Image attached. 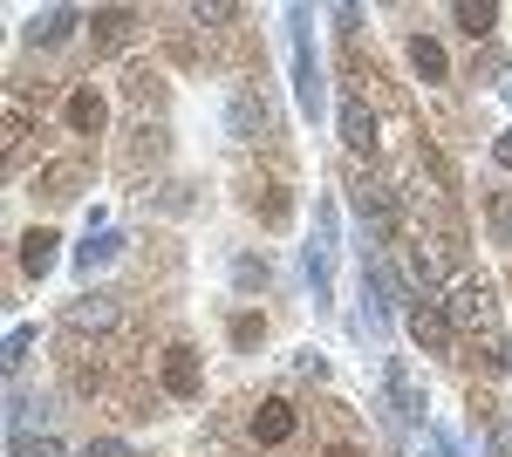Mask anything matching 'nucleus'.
<instances>
[{
	"instance_id": "1",
	"label": "nucleus",
	"mask_w": 512,
	"mask_h": 457,
	"mask_svg": "<svg viewBox=\"0 0 512 457\" xmlns=\"http://www.w3.org/2000/svg\"><path fill=\"white\" fill-rule=\"evenodd\" d=\"M444 314H451V328L478 342L485 355V369H506V335H499V287L485 280V273H458L451 280V294H444Z\"/></svg>"
},
{
	"instance_id": "2",
	"label": "nucleus",
	"mask_w": 512,
	"mask_h": 457,
	"mask_svg": "<svg viewBox=\"0 0 512 457\" xmlns=\"http://www.w3.org/2000/svg\"><path fill=\"white\" fill-rule=\"evenodd\" d=\"M239 198H246V212H253L260 226H287V219H294V191H287L280 171H246V178H239Z\"/></svg>"
},
{
	"instance_id": "3",
	"label": "nucleus",
	"mask_w": 512,
	"mask_h": 457,
	"mask_svg": "<svg viewBox=\"0 0 512 457\" xmlns=\"http://www.w3.org/2000/svg\"><path fill=\"white\" fill-rule=\"evenodd\" d=\"M294 430H301V410L287 396H260L253 417H246V444L253 451H280V444H294Z\"/></svg>"
},
{
	"instance_id": "4",
	"label": "nucleus",
	"mask_w": 512,
	"mask_h": 457,
	"mask_svg": "<svg viewBox=\"0 0 512 457\" xmlns=\"http://www.w3.org/2000/svg\"><path fill=\"white\" fill-rule=\"evenodd\" d=\"M89 157H55V164H41L35 171V198H48V205H69V198H82L89 191Z\"/></svg>"
},
{
	"instance_id": "5",
	"label": "nucleus",
	"mask_w": 512,
	"mask_h": 457,
	"mask_svg": "<svg viewBox=\"0 0 512 457\" xmlns=\"http://www.w3.org/2000/svg\"><path fill=\"white\" fill-rule=\"evenodd\" d=\"M62 369H69V389H76V396H96V389H110L103 342H82V335H69V348H62Z\"/></svg>"
},
{
	"instance_id": "6",
	"label": "nucleus",
	"mask_w": 512,
	"mask_h": 457,
	"mask_svg": "<svg viewBox=\"0 0 512 457\" xmlns=\"http://www.w3.org/2000/svg\"><path fill=\"white\" fill-rule=\"evenodd\" d=\"M158 382H164V396L192 403L198 389H205V369H198V348H192V342H171V348L158 355Z\"/></svg>"
},
{
	"instance_id": "7",
	"label": "nucleus",
	"mask_w": 512,
	"mask_h": 457,
	"mask_svg": "<svg viewBox=\"0 0 512 457\" xmlns=\"http://www.w3.org/2000/svg\"><path fill=\"white\" fill-rule=\"evenodd\" d=\"M164 164V123H137L130 137H123V151H117V171L123 178H144V171H158Z\"/></svg>"
},
{
	"instance_id": "8",
	"label": "nucleus",
	"mask_w": 512,
	"mask_h": 457,
	"mask_svg": "<svg viewBox=\"0 0 512 457\" xmlns=\"http://www.w3.org/2000/svg\"><path fill=\"white\" fill-rule=\"evenodd\" d=\"M349 191H355V212H362L369 226L396 232V198H390V185H383L376 171H349Z\"/></svg>"
},
{
	"instance_id": "9",
	"label": "nucleus",
	"mask_w": 512,
	"mask_h": 457,
	"mask_svg": "<svg viewBox=\"0 0 512 457\" xmlns=\"http://www.w3.org/2000/svg\"><path fill=\"white\" fill-rule=\"evenodd\" d=\"M137 21H144L137 7H96V14H89V41H96V55L123 48V41L137 35Z\"/></svg>"
},
{
	"instance_id": "10",
	"label": "nucleus",
	"mask_w": 512,
	"mask_h": 457,
	"mask_svg": "<svg viewBox=\"0 0 512 457\" xmlns=\"http://www.w3.org/2000/svg\"><path fill=\"white\" fill-rule=\"evenodd\" d=\"M62 116H69V130H76V137H103V123H110V103H103L89 82H76V89H69V103H62Z\"/></svg>"
},
{
	"instance_id": "11",
	"label": "nucleus",
	"mask_w": 512,
	"mask_h": 457,
	"mask_svg": "<svg viewBox=\"0 0 512 457\" xmlns=\"http://www.w3.org/2000/svg\"><path fill=\"white\" fill-rule=\"evenodd\" d=\"M410 335L431 348V355H451V342H458L451 314H444V307H431V301H417V307H410Z\"/></svg>"
},
{
	"instance_id": "12",
	"label": "nucleus",
	"mask_w": 512,
	"mask_h": 457,
	"mask_svg": "<svg viewBox=\"0 0 512 457\" xmlns=\"http://www.w3.org/2000/svg\"><path fill=\"white\" fill-rule=\"evenodd\" d=\"M342 137H349L355 157H369L376 164V151H383V130H376V110H362V103H349L342 110Z\"/></svg>"
},
{
	"instance_id": "13",
	"label": "nucleus",
	"mask_w": 512,
	"mask_h": 457,
	"mask_svg": "<svg viewBox=\"0 0 512 457\" xmlns=\"http://www.w3.org/2000/svg\"><path fill=\"white\" fill-rule=\"evenodd\" d=\"M28 137H35V116H28L21 96H7V116H0V157L14 164V157L28 151Z\"/></svg>"
},
{
	"instance_id": "14",
	"label": "nucleus",
	"mask_w": 512,
	"mask_h": 457,
	"mask_svg": "<svg viewBox=\"0 0 512 457\" xmlns=\"http://www.w3.org/2000/svg\"><path fill=\"white\" fill-rule=\"evenodd\" d=\"M123 96H130L137 110H164V76H158V69H144V62H137V69L123 76Z\"/></svg>"
},
{
	"instance_id": "15",
	"label": "nucleus",
	"mask_w": 512,
	"mask_h": 457,
	"mask_svg": "<svg viewBox=\"0 0 512 457\" xmlns=\"http://www.w3.org/2000/svg\"><path fill=\"white\" fill-rule=\"evenodd\" d=\"M451 14H458V28H465L472 41H485L492 28H499V7H492V0H458Z\"/></svg>"
},
{
	"instance_id": "16",
	"label": "nucleus",
	"mask_w": 512,
	"mask_h": 457,
	"mask_svg": "<svg viewBox=\"0 0 512 457\" xmlns=\"http://www.w3.org/2000/svg\"><path fill=\"white\" fill-rule=\"evenodd\" d=\"M410 69H417L424 82H444V76H451V62H444V48H437L431 35H417V41H410Z\"/></svg>"
},
{
	"instance_id": "17",
	"label": "nucleus",
	"mask_w": 512,
	"mask_h": 457,
	"mask_svg": "<svg viewBox=\"0 0 512 457\" xmlns=\"http://www.w3.org/2000/svg\"><path fill=\"white\" fill-rule=\"evenodd\" d=\"M48 267H55V232L35 226L28 239H21V273H48Z\"/></svg>"
},
{
	"instance_id": "18",
	"label": "nucleus",
	"mask_w": 512,
	"mask_h": 457,
	"mask_svg": "<svg viewBox=\"0 0 512 457\" xmlns=\"http://www.w3.org/2000/svg\"><path fill=\"white\" fill-rule=\"evenodd\" d=\"M485 226L492 246H512V191H485Z\"/></svg>"
},
{
	"instance_id": "19",
	"label": "nucleus",
	"mask_w": 512,
	"mask_h": 457,
	"mask_svg": "<svg viewBox=\"0 0 512 457\" xmlns=\"http://www.w3.org/2000/svg\"><path fill=\"white\" fill-rule=\"evenodd\" d=\"M89 328H117V301H82L69 314V335H89Z\"/></svg>"
},
{
	"instance_id": "20",
	"label": "nucleus",
	"mask_w": 512,
	"mask_h": 457,
	"mask_svg": "<svg viewBox=\"0 0 512 457\" xmlns=\"http://www.w3.org/2000/svg\"><path fill=\"white\" fill-rule=\"evenodd\" d=\"M342 62H349V82L362 89V96H383V69H376V55L362 62V48L349 41V55H342Z\"/></svg>"
},
{
	"instance_id": "21",
	"label": "nucleus",
	"mask_w": 512,
	"mask_h": 457,
	"mask_svg": "<svg viewBox=\"0 0 512 457\" xmlns=\"http://www.w3.org/2000/svg\"><path fill=\"white\" fill-rule=\"evenodd\" d=\"M69 28H76V14H69V7H55L48 21H35V28H28V41H35V48H55V41L69 35Z\"/></svg>"
},
{
	"instance_id": "22",
	"label": "nucleus",
	"mask_w": 512,
	"mask_h": 457,
	"mask_svg": "<svg viewBox=\"0 0 512 457\" xmlns=\"http://www.w3.org/2000/svg\"><path fill=\"white\" fill-rule=\"evenodd\" d=\"M260 335H267V328H260V314H239V321H233V342L239 348H253Z\"/></svg>"
},
{
	"instance_id": "23",
	"label": "nucleus",
	"mask_w": 512,
	"mask_h": 457,
	"mask_svg": "<svg viewBox=\"0 0 512 457\" xmlns=\"http://www.w3.org/2000/svg\"><path fill=\"white\" fill-rule=\"evenodd\" d=\"M82 457H130V451H123V437H89V451H82Z\"/></svg>"
},
{
	"instance_id": "24",
	"label": "nucleus",
	"mask_w": 512,
	"mask_h": 457,
	"mask_svg": "<svg viewBox=\"0 0 512 457\" xmlns=\"http://www.w3.org/2000/svg\"><path fill=\"white\" fill-rule=\"evenodd\" d=\"M21 457H62V444H55V437H41V444H21Z\"/></svg>"
},
{
	"instance_id": "25",
	"label": "nucleus",
	"mask_w": 512,
	"mask_h": 457,
	"mask_svg": "<svg viewBox=\"0 0 512 457\" xmlns=\"http://www.w3.org/2000/svg\"><path fill=\"white\" fill-rule=\"evenodd\" d=\"M315 457H369L362 444H328V451H315Z\"/></svg>"
},
{
	"instance_id": "26",
	"label": "nucleus",
	"mask_w": 512,
	"mask_h": 457,
	"mask_svg": "<svg viewBox=\"0 0 512 457\" xmlns=\"http://www.w3.org/2000/svg\"><path fill=\"white\" fill-rule=\"evenodd\" d=\"M492 151H499V164H506V171H512V130H506V137H499V144H492Z\"/></svg>"
}]
</instances>
